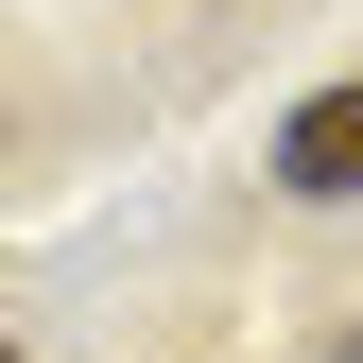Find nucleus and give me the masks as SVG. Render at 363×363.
Here are the masks:
<instances>
[{
  "label": "nucleus",
  "mask_w": 363,
  "mask_h": 363,
  "mask_svg": "<svg viewBox=\"0 0 363 363\" xmlns=\"http://www.w3.org/2000/svg\"><path fill=\"white\" fill-rule=\"evenodd\" d=\"M0 363H18V346H0Z\"/></svg>",
  "instance_id": "nucleus-3"
},
{
  "label": "nucleus",
  "mask_w": 363,
  "mask_h": 363,
  "mask_svg": "<svg viewBox=\"0 0 363 363\" xmlns=\"http://www.w3.org/2000/svg\"><path fill=\"white\" fill-rule=\"evenodd\" d=\"M277 191H311V208H346V191H363V86H311V104H294Z\"/></svg>",
  "instance_id": "nucleus-1"
},
{
  "label": "nucleus",
  "mask_w": 363,
  "mask_h": 363,
  "mask_svg": "<svg viewBox=\"0 0 363 363\" xmlns=\"http://www.w3.org/2000/svg\"><path fill=\"white\" fill-rule=\"evenodd\" d=\"M329 363H363V329H329Z\"/></svg>",
  "instance_id": "nucleus-2"
}]
</instances>
